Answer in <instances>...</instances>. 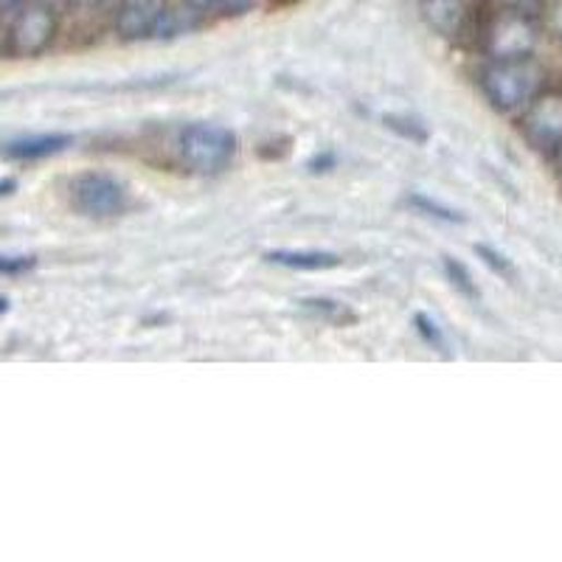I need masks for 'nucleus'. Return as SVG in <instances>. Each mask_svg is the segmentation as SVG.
<instances>
[{
	"instance_id": "f257e3e1",
	"label": "nucleus",
	"mask_w": 562,
	"mask_h": 562,
	"mask_svg": "<svg viewBox=\"0 0 562 562\" xmlns=\"http://www.w3.org/2000/svg\"><path fill=\"white\" fill-rule=\"evenodd\" d=\"M481 91L490 105L501 112H515L529 107L542 87V71L529 53L492 60L481 71Z\"/></svg>"
},
{
	"instance_id": "f03ea898",
	"label": "nucleus",
	"mask_w": 562,
	"mask_h": 562,
	"mask_svg": "<svg viewBox=\"0 0 562 562\" xmlns=\"http://www.w3.org/2000/svg\"><path fill=\"white\" fill-rule=\"evenodd\" d=\"M239 150V139L231 127L214 121H194L178 133V155L194 175H219L228 169Z\"/></svg>"
},
{
	"instance_id": "7ed1b4c3",
	"label": "nucleus",
	"mask_w": 562,
	"mask_h": 562,
	"mask_svg": "<svg viewBox=\"0 0 562 562\" xmlns=\"http://www.w3.org/2000/svg\"><path fill=\"white\" fill-rule=\"evenodd\" d=\"M73 212L91 219H110L127 212L130 189L124 180L107 172H82L71 180Z\"/></svg>"
},
{
	"instance_id": "20e7f679",
	"label": "nucleus",
	"mask_w": 562,
	"mask_h": 562,
	"mask_svg": "<svg viewBox=\"0 0 562 562\" xmlns=\"http://www.w3.org/2000/svg\"><path fill=\"white\" fill-rule=\"evenodd\" d=\"M57 28H60V23H57L53 7H46V3L26 7L9 28V53H14V57H40L51 48Z\"/></svg>"
},
{
	"instance_id": "39448f33",
	"label": "nucleus",
	"mask_w": 562,
	"mask_h": 562,
	"mask_svg": "<svg viewBox=\"0 0 562 562\" xmlns=\"http://www.w3.org/2000/svg\"><path fill=\"white\" fill-rule=\"evenodd\" d=\"M523 135L537 150L562 146V96H537L523 116Z\"/></svg>"
},
{
	"instance_id": "423d86ee",
	"label": "nucleus",
	"mask_w": 562,
	"mask_h": 562,
	"mask_svg": "<svg viewBox=\"0 0 562 562\" xmlns=\"http://www.w3.org/2000/svg\"><path fill=\"white\" fill-rule=\"evenodd\" d=\"M531 46H535V28L521 14H503L495 21V26L487 32V48H490L492 60L526 57Z\"/></svg>"
},
{
	"instance_id": "0eeeda50",
	"label": "nucleus",
	"mask_w": 562,
	"mask_h": 562,
	"mask_svg": "<svg viewBox=\"0 0 562 562\" xmlns=\"http://www.w3.org/2000/svg\"><path fill=\"white\" fill-rule=\"evenodd\" d=\"M71 133H34V135H21V139H12L7 144H0V155L14 164H37V160L53 158V155H62L65 150L73 146Z\"/></svg>"
},
{
	"instance_id": "6e6552de",
	"label": "nucleus",
	"mask_w": 562,
	"mask_h": 562,
	"mask_svg": "<svg viewBox=\"0 0 562 562\" xmlns=\"http://www.w3.org/2000/svg\"><path fill=\"white\" fill-rule=\"evenodd\" d=\"M166 12V0H124L116 14V32L121 40L153 37L160 17Z\"/></svg>"
},
{
	"instance_id": "1a4fd4ad",
	"label": "nucleus",
	"mask_w": 562,
	"mask_h": 562,
	"mask_svg": "<svg viewBox=\"0 0 562 562\" xmlns=\"http://www.w3.org/2000/svg\"><path fill=\"white\" fill-rule=\"evenodd\" d=\"M425 17L442 37L456 40L470 23V3L467 0H425Z\"/></svg>"
},
{
	"instance_id": "9d476101",
	"label": "nucleus",
	"mask_w": 562,
	"mask_h": 562,
	"mask_svg": "<svg viewBox=\"0 0 562 562\" xmlns=\"http://www.w3.org/2000/svg\"><path fill=\"white\" fill-rule=\"evenodd\" d=\"M271 265L287 267V271H332L340 265V256L332 251H271L265 253Z\"/></svg>"
},
{
	"instance_id": "9b49d317",
	"label": "nucleus",
	"mask_w": 562,
	"mask_h": 562,
	"mask_svg": "<svg viewBox=\"0 0 562 562\" xmlns=\"http://www.w3.org/2000/svg\"><path fill=\"white\" fill-rule=\"evenodd\" d=\"M405 205L414 208L417 214H425V217L439 219V223H447V225L467 223V217H464L462 212H456V208H450V205L439 203V200L428 198V194H422V192H410L408 198H405Z\"/></svg>"
},
{
	"instance_id": "f8f14e48",
	"label": "nucleus",
	"mask_w": 562,
	"mask_h": 562,
	"mask_svg": "<svg viewBox=\"0 0 562 562\" xmlns=\"http://www.w3.org/2000/svg\"><path fill=\"white\" fill-rule=\"evenodd\" d=\"M383 124H385V130H391V133L399 135L403 141H410V144L422 146V144H428V139H430L428 127H425L419 119H414V116H403V112H385Z\"/></svg>"
},
{
	"instance_id": "ddd939ff",
	"label": "nucleus",
	"mask_w": 562,
	"mask_h": 562,
	"mask_svg": "<svg viewBox=\"0 0 562 562\" xmlns=\"http://www.w3.org/2000/svg\"><path fill=\"white\" fill-rule=\"evenodd\" d=\"M442 259H444V273H447V278L453 282V287H456L464 298L478 301V298H481V290H478V285L473 282V273L467 271V265L453 256H442Z\"/></svg>"
},
{
	"instance_id": "4468645a",
	"label": "nucleus",
	"mask_w": 562,
	"mask_h": 562,
	"mask_svg": "<svg viewBox=\"0 0 562 562\" xmlns=\"http://www.w3.org/2000/svg\"><path fill=\"white\" fill-rule=\"evenodd\" d=\"M301 307L315 312L318 318H324V321H330V324H349V321H355V315H351L344 304L330 301V298H304Z\"/></svg>"
},
{
	"instance_id": "2eb2a0df",
	"label": "nucleus",
	"mask_w": 562,
	"mask_h": 562,
	"mask_svg": "<svg viewBox=\"0 0 562 562\" xmlns=\"http://www.w3.org/2000/svg\"><path fill=\"white\" fill-rule=\"evenodd\" d=\"M414 330H417V335L422 337L430 349L447 351V337H444L442 326H439V321L433 315H428V312H417V315H414Z\"/></svg>"
},
{
	"instance_id": "dca6fc26",
	"label": "nucleus",
	"mask_w": 562,
	"mask_h": 562,
	"mask_svg": "<svg viewBox=\"0 0 562 562\" xmlns=\"http://www.w3.org/2000/svg\"><path fill=\"white\" fill-rule=\"evenodd\" d=\"M37 267V256L32 253H0V278H21Z\"/></svg>"
},
{
	"instance_id": "f3484780",
	"label": "nucleus",
	"mask_w": 562,
	"mask_h": 562,
	"mask_svg": "<svg viewBox=\"0 0 562 562\" xmlns=\"http://www.w3.org/2000/svg\"><path fill=\"white\" fill-rule=\"evenodd\" d=\"M194 26V21L189 17L186 12H172V9H166L164 17H160L158 28H155L153 37H178V34H186L189 28Z\"/></svg>"
},
{
	"instance_id": "a211bd4d",
	"label": "nucleus",
	"mask_w": 562,
	"mask_h": 562,
	"mask_svg": "<svg viewBox=\"0 0 562 562\" xmlns=\"http://www.w3.org/2000/svg\"><path fill=\"white\" fill-rule=\"evenodd\" d=\"M473 251H476V256L481 259L483 265L490 267L492 273H498V276H503V278H512L515 276V271H512V262L506 256H503V253H498L495 248H490V246H476L473 248Z\"/></svg>"
},
{
	"instance_id": "6ab92c4d",
	"label": "nucleus",
	"mask_w": 562,
	"mask_h": 562,
	"mask_svg": "<svg viewBox=\"0 0 562 562\" xmlns=\"http://www.w3.org/2000/svg\"><path fill=\"white\" fill-rule=\"evenodd\" d=\"M337 158L332 153H321L315 155V158H310V164H307V169H310L312 175H321V172H330V169H335Z\"/></svg>"
},
{
	"instance_id": "aec40b11",
	"label": "nucleus",
	"mask_w": 562,
	"mask_h": 562,
	"mask_svg": "<svg viewBox=\"0 0 562 562\" xmlns=\"http://www.w3.org/2000/svg\"><path fill=\"white\" fill-rule=\"evenodd\" d=\"M256 0H217V7L228 14H246Z\"/></svg>"
},
{
	"instance_id": "412c9836",
	"label": "nucleus",
	"mask_w": 562,
	"mask_h": 562,
	"mask_svg": "<svg viewBox=\"0 0 562 562\" xmlns=\"http://www.w3.org/2000/svg\"><path fill=\"white\" fill-rule=\"evenodd\" d=\"M17 192V180L14 178H0V198H9V194Z\"/></svg>"
},
{
	"instance_id": "4be33fe9",
	"label": "nucleus",
	"mask_w": 562,
	"mask_h": 562,
	"mask_svg": "<svg viewBox=\"0 0 562 562\" xmlns=\"http://www.w3.org/2000/svg\"><path fill=\"white\" fill-rule=\"evenodd\" d=\"M26 0H0V12H12V9H21Z\"/></svg>"
},
{
	"instance_id": "5701e85b",
	"label": "nucleus",
	"mask_w": 562,
	"mask_h": 562,
	"mask_svg": "<svg viewBox=\"0 0 562 562\" xmlns=\"http://www.w3.org/2000/svg\"><path fill=\"white\" fill-rule=\"evenodd\" d=\"M73 7H82V9H91V7H99L105 0H71Z\"/></svg>"
},
{
	"instance_id": "b1692460",
	"label": "nucleus",
	"mask_w": 562,
	"mask_h": 562,
	"mask_svg": "<svg viewBox=\"0 0 562 562\" xmlns=\"http://www.w3.org/2000/svg\"><path fill=\"white\" fill-rule=\"evenodd\" d=\"M194 9H208V7H217V0H189Z\"/></svg>"
},
{
	"instance_id": "393cba45",
	"label": "nucleus",
	"mask_w": 562,
	"mask_h": 562,
	"mask_svg": "<svg viewBox=\"0 0 562 562\" xmlns=\"http://www.w3.org/2000/svg\"><path fill=\"white\" fill-rule=\"evenodd\" d=\"M7 51H9V32L0 28V53H7Z\"/></svg>"
},
{
	"instance_id": "a878e982",
	"label": "nucleus",
	"mask_w": 562,
	"mask_h": 562,
	"mask_svg": "<svg viewBox=\"0 0 562 562\" xmlns=\"http://www.w3.org/2000/svg\"><path fill=\"white\" fill-rule=\"evenodd\" d=\"M3 312H9V298L7 296H0V315H3Z\"/></svg>"
},
{
	"instance_id": "bb28decb",
	"label": "nucleus",
	"mask_w": 562,
	"mask_h": 562,
	"mask_svg": "<svg viewBox=\"0 0 562 562\" xmlns=\"http://www.w3.org/2000/svg\"><path fill=\"white\" fill-rule=\"evenodd\" d=\"M37 3H46V7H53V3H57V0H37Z\"/></svg>"
}]
</instances>
